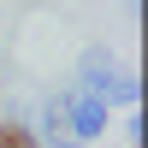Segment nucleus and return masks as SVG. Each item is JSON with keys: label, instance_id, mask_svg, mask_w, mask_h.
I'll return each instance as SVG.
<instances>
[{"label": "nucleus", "instance_id": "nucleus-2", "mask_svg": "<svg viewBox=\"0 0 148 148\" xmlns=\"http://www.w3.org/2000/svg\"><path fill=\"white\" fill-rule=\"evenodd\" d=\"M0 148H36V130L18 119H0Z\"/></svg>", "mask_w": 148, "mask_h": 148}, {"label": "nucleus", "instance_id": "nucleus-1", "mask_svg": "<svg viewBox=\"0 0 148 148\" xmlns=\"http://www.w3.org/2000/svg\"><path fill=\"white\" fill-rule=\"evenodd\" d=\"M71 113H77V119H65L71 136H95V130L107 125V101H89V95H77V101H71Z\"/></svg>", "mask_w": 148, "mask_h": 148}]
</instances>
